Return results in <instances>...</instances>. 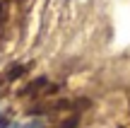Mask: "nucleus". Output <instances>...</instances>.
<instances>
[{"label":"nucleus","instance_id":"f257e3e1","mask_svg":"<svg viewBox=\"0 0 130 128\" xmlns=\"http://www.w3.org/2000/svg\"><path fill=\"white\" fill-rule=\"evenodd\" d=\"M22 128H39V123H27V126H22Z\"/></svg>","mask_w":130,"mask_h":128}]
</instances>
